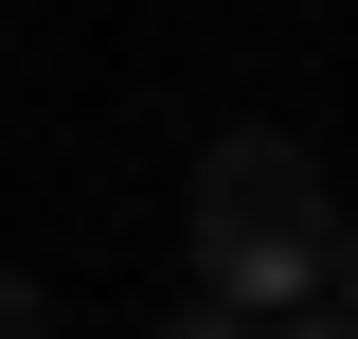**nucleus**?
<instances>
[{"label": "nucleus", "mask_w": 358, "mask_h": 339, "mask_svg": "<svg viewBox=\"0 0 358 339\" xmlns=\"http://www.w3.org/2000/svg\"><path fill=\"white\" fill-rule=\"evenodd\" d=\"M322 250H341L322 143H287V126H215V143H197V286H215V303L287 322V303H322Z\"/></svg>", "instance_id": "1"}, {"label": "nucleus", "mask_w": 358, "mask_h": 339, "mask_svg": "<svg viewBox=\"0 0 358 339\" xmlns=\"http://www.w3.org/2000/svg\"><path fill=\"white\" fill-rule=\"evenodd\" d=\"M162 339H268V322H251V303H215V286H197V303H179Z\"/></svg>", "instance_id": "2"}, {"label": "nucleus", "mask_w": 358, "mask_h": 339, "mask_svg": "<svg viewBox=\"0 0 358 339\" xmlns=\"http://www.w3.org/2000/svg\"><path fill=\"white\" fill-rule=\"evenodd\" d=\"M0 339H54V303H36V286H18V268H0Z\"/></svg>", "instance_id": "3"}, {"label": "nucleus", "mask_w": 358, "mask_h": 339, "mask_svg": "<svg viewBox=\"0 0 358 339\" xmlns=\"http://www.w3.org/2000/svg\"><path fill=\"white\" fill-rule=\"evenodd\" d=\"M268 339H358V322H341V303H287V322H268Z\"/></svg>", "instance_id": "4"}, {"label": "nucleus", "mask_w": 358, "mask_h": 339, "mask_svg": "<svg viewBox=\"0 0 358 339\" xmlns=\"http://www.w3.org/2000/svg\"><path fill=\"white\" fill-rule=\"evenodd\" d=\"M322 286H341V322H358V214H341V250H322Z\"/></svg>", "instance_id": "5"}]
</instances>
